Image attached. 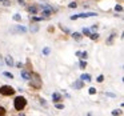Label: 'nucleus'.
<instances>
[{
    "mask_svg": "<svg viewBox=\"0 0 124 116\" xmlns=\"http://www.w3.org/2000/svg\"><path fill=\"white\" fill-rule=\"evenodd\" d=\"M89 93L95 95V93H96V89H95V88H89Z\"/></svg>",
    "mask_w": 124,
    "mask_h": 116,
    "instance_id": "20",
    "label": "nucleus"
},
{
    "mask_svg": "<svg viewBox=\"0 0 124 116\" xmlns=\"http://www.w3.org/2000/svg\"><path fill=\"white\" fill-rule=\"evenodd\" d=\"M92 16H96V12H87V14L73 15V16H71V20H76L78 17H92Z\"/></svg>",
    "mask_w": 124,
    "mask_h": 116,
    "instance_id": "3",
    "label": "nucleus"
},
{
    "mask_svg": "<svg viewBox=\"0 0 124 116\" xmlns=\"http://www.w3.org/2000/svg\"><path fill=\"white\" fill-rule=\"evenodd\" d=\"M3 3H4V6H9V1H8V0H3Z\"/></svg>",
    "mask_w": 124,
    "mask_h": 116,
    "instance_id": "24",
    "label": "nucleus"
},
{
    "mask_svg": "<svg viewBox=\"0 0 124 116\" xmlns=\"http://www.w3.org/2000/svg\"><path fill=\"white\" fill-rule=\"evenodd\" d=\"M89 38H91L92 40H97V39H99V35H97V33H91Z\"/></svg>",
    "mask_w": 124,
    "mask_h": 116,
    "instance_id": "11",
    "label": "nucleus"
},
{
    "mask_svg": "<svg viewBox=\"0 0 124 116\" xmlns=\"http://www.w3.org/2000/svg\"><path fill=\"white\" fill-rule=\"evenodd\" d=\"M14 20H16V22H20V20H22V16H20V15H14Z\"/></svg>",
    "mask_w": 124,
    "mask_h": 116,
    "instance_id": "14",
    "label": "nucleus"
},
{
    "mask_svg": "<svg viewBox=\"0 0 124 116\" xmlns=\"http://www.w3.org/2000/svg\"><path fill=\"white\" fill-rule=\"evenodd\" d=\"M43 54H44V55H48V54H49V48H48V47L43 49Z\"/></svg>",
    "mask_w": 124,
    "mask_h": 116,
    "instance_id": "17",
    "label": "nucleus"
},
{
    "mask_svg": "<svg viewBox=\"0 0 124 116\" xmlns=\"http://www.w3.org/2000/svg\"><path fill=\"white\" fill-rule=\"evenodd\" d=\"M60 99H62V96H60V93H54V95H52V100H54L55 103H56V101H59Z\"/></svg>",
    "mask_w": 124,
    "mask_h": 116,
    "instance_id": "7",
    "label": "nucleus"
},
{
    "mask_svg": "<svg viewBox=\"0 0 124 116\" xmlns=\"http://www.w3.org/2000/svg\"><path fill=\"white\" fill-rule=\"evenodd\" d=\"M115 11L116 12H121V11H123V7H121V6H116L115 7Z\"/></svg>",
    "mask_w": 124,
    "mask_h": 116,
    "instance_id": "15",
    "label": "nucleus"
},
{
    "mask_svg": "<svg viewBox=\"0 0 124 116\" xmlns=\"http://www.w3.org/2000/svg\"><path fill=\"white\" fill-rule=\"evenodd\" d=\"M3 75L6 76V77H9V79H14V75H12L11 72H3Z\"/></svg>",
    "mask_w": 124,
    "mask_h": 116,
    "instance_id": "13",
    "label": "nucleus"
},
{
    "mask_svg": "<svg viewBox=\"0 0 124 116\" xmlns=\"http://www.w3.org/2000/svg\"><path fill=\"white\" fill-rule=\"evenodd\" d=\"M6 63H7L8 65H11V67H12V65H14V59H12L11 56H7V57H6Z\"/></svg>",
    "mask_w": 124,
    "mask_h": 116,
    "instance_id": "8",
    "label": "nucleus"
},
{
    "mask_svg": "<svg viewBox=\"0 0 124 116\" xmlns=\"http://www.w3.org/2000/svg\"><path fill=\"white\" fill-rule=\"evenodd\" d=\"M92 30H97V24H93V25H92Z\"/></svg>",
    "mask_w": 124,
    "mask_h": 116,
    "instance_id": "27",
    "label": "nucleus"
},
{
    "mask_svg": "<svg viewBox=\"0 0 124 116\" xmlns=\"http://www.w3.org/2000/svg\"><path fill=\"white\" fill-rule=\"evenodd\" d=\"M81 85H83V84H81L80 81H78V83L75 84V87H76V88H81Z\"/></svg>",
    "mask_w": 124,
    "mask_h": 116,
    "instance_id": "21",
    "label": "nucleus"
},
{
    "mask_svg": "<svg viewBox=\"0 0 124 116\" xmlns=\"http://www.w3.org/2000/svg\"><path fill=\"white\" fill-rule=\"evenodd\" d=\"M83 35H85V36H89V35H91V31H89L88 28H84V30H83Z\"/></svg>",
    "mask_w": 124,
    "mask_h": 116,
    "instance_id": "12",
    "label": "nucleus"
},
{
    "mask_svg": "<svg viewBox=\"0 0 124 116\" xmlns=\"http://www.w3.org/2000/svg\"><path fill=\"white\" fill-rule=\"evenodd\" d=\"M0 93L4 95V96H11V95L15 93V89L11 85H3L0 87Z\"/></svg>",
    "mask_w": 124,
    "mask_h": 116,
    "instance_id": "2",
    "label": "nucleus"
},
{
    "mask_svg": "<svg viewBox=\"0 0 124 116\" xmlns=\"http://www.w3.org/2000/svg\"><path fill=\"white\" fill-rule=\"evenodd\" d=\"M25 104H27V100L23 96H17L16 99H15V108H16L17 111H22L23 108L25 107Z\"/></svg>",
    "mask_w": 124,
    "mask_h": 116,
    "instance_id": "1",
    "label": "nucleus"
},
{
    "mask_svg": "<svg viewBox=\"0 0 124 116\" xmlns=\"http://www.w3.org/2000/svg\"><path fill=\"white\" fill-rule=\"evenodd\" d=\"M112 115H120V112L119 111H112Z\"/></svg>",
    "mask_w": 124,
    "mask_h": 116,
    "instance_id": "25",
    "label": "nucleus"
},
{
    "mask_svg": "<svg viewBox=\"0 0 124 116\" xmlns=\"http://www.w3.org/2000/svg\"><path fill=\"white\" fill-rule=\"evenodd\" d=\"M28 12H31V14H36V12H38V8H36V7H28Z\"/></svg>",
    "mask_w": 124,
    "mask_h": 116,
    "instance_id": "10",
    "label": "nucleus"
},
{
    "mask_svg": "<svg viewBox=\"0 0 124 116\" xmlns=\"http://www.w3.org/2000/svg\"><path fill=\"white\" fill-rule=\"evenodd\" d=\"M103 80H104V76H103V75H100L99 77H97V81H99V83H101Z\"/></svg>",
    "mask_w": 124,
    "mask_h": 116,
    "instance_id": "18",
    "label": "nucleus"
},
{
    "mask_svg": "<svg viewBox=\"0 0 124 116\" xmlns=\"http://www.w3.org/2000/svg\"><path fill=\"white\" fill-rule=\"evenodd\" d=\"M22 77L24 79V80H30V79H32V76H31L27 71H22Z\"/></svg>",
    "mask_w": 124,
    "mask_h": 116,
    "instance_id": "4",
    "label": "nucleus"
},
{
    "mask_svg": "<svg viewBox=\"0 0 124 116\" xmlns=\"http://www.w3.org/2000/svg\"><path fill=\"white\" fill-rule=\"evenodd\" d=\"M85 67H87V63L81 60V62H80V68H85Z\"/></svg>",
    "mask_w": 124,
    "mask_h": 116,
    "instance_id": "16",
    "label": "nucleus"
},
{
    "mask_svg": "<svg viewBox=\"0 0 124 116\" xmlns=\"http://www.w3.org/2000/svg\"><path fill=\"white\" fill-rule=\"evenodd\" d=\"M76 56H81V59H87V56H88V55H87V52H76Z\"/></svg>",
    "mask_w": 124,
    "mask_h": 116,
    "instance_id": "9",
    "label": "nucleus"
},
{
    "mask_svg": "<svg viewBox=\"0 0 124 116\" xmlns=\"http://www.w3.org/2000/svg\"><path fill=\"white\" fill-rule=\"evenodd\" d=\"M70 8H76V3H71L70 4Z\"/></svg>",
    "mask_w": 124,
    "mask_h": 116,
    "instance_id": "23",
    "label": "nucleus"
},
{
    "mask_svg": "<svg viewBox=\"0 0 124 116\" xmlns=\"http://www.w3.org/2000/svg\"><path fill=\"white\" fill-rule=\"evenodd\" d=\"M81 80H84V81H91L92 79H91V75H88V73H84V75H81Z\"/></svg>",
    "mask_w": 124,
    "mask_h": 116,
    "instance_id": "5",
    "label": "nucleus"
},
{
    "mask_svg": "<svg viewBox=\"0 0 124 116\" xmlns=\"http://www.w3.org/2000/svg\"><path fill=\"white\" fill-rule=\"evenodd\" d=\"M0 1H3V0H0Z\"/></svg>",
    "mask_w": 124,
    "mask_h": 116,
    "instance_id": "28",
    "label": "nucleus"
},
{
    "mask_svg": "<svg viewBox=\"0 0 124 116\" xmlns=\"http://www.w3.org/2000/svg\"><path fill=\"white\" fill-rule=\"evenodd\" d=\"M72 38L75 39V40L80 41V40H81V38H83V36H81V33H78V32H75V33H72Z\"/></svg>",
    "mask_w": 124,
    "mask_h": 116,
    "instance_id": "6",
    "label": "nucleus"
},
{
    "mask_svg": "<svg viewBox=\"0 0 124 116\" xmlns=\"http://www.w3.org/2000/svg\"><path fill=\"white\" fill-rule=\"evenodd\" d=\"M0 115H6V109L3 107H0Z\"/></svg>",
    "mask_w": 124,
    "mask_h": 116,
    "instance_id": "19",
    "label": "nucleus"
},
{
    "mask_svg": "<svg viewBox=\"0 0 124 116\" xmlns=\"http://www.w3.org/2000/svg\"><path fill=\"white\" fill-rule=\"evenodd\" d=\"M3 64H4V63H3V59H1V56H0V67H1Z\"/></svg>",
    "mask_w": 124,
    "mask_h": 116,
    "instance_id": "26",
    "label": "nucleus"
},
{
    "mask_svg": "<svg viewBox=\"0 0 124 116\" xmlns=\"http://www.w3.org/2000/svg\"><path fill=\"white\" fill-rule=\"evenodd\" d=\"M56 108H57V109H63L64 105H63V104H56Z\"/></svg>",
    "mask_w": 124,
    "mask_h": 116,
    "instance_id": "22",
    "label": "nucleus"
}]
</instances>
